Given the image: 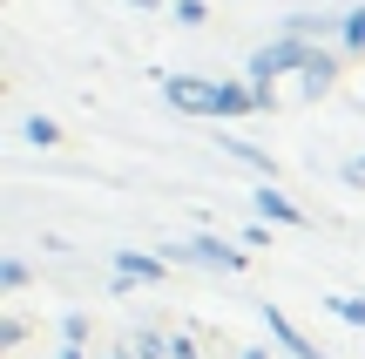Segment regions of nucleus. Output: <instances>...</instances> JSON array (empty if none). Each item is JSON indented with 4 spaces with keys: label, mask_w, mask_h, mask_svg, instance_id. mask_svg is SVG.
<instances>
[{
    "label": "nucleus",
    "mask_w": 365,
    "mask_h": 359,
    "mask_svg": "<svg viewBox=\"0 0 365 359\" xmlns=\"http://www.w3.org/2000/svg\"><path fill=\"white\" fill-rule=\"evenodd\" d=\"M0 285H7V292H21V285H27V265H21V258H7V265H0Z\"/></svg>",
    "instance_id": "4468645a"
},
{
    "label": "nucleus",
    "mask_w": 365,
    "mask_h": 359,
    "mask_svg": "<svg viewBox=\"0 0 365 359\" xmlns=\"http://www.w3.org/2000/svg\"><path fill=\"white\" fill-rule=\"evenodd\" d=\"M331 312H339V319H352V325H365V298H325Z\"/></svg>",
    "instance_id": "ddd939ff"
},
{
    "label": "nucleus",
    "mask_w": 365,
    "mask_h": 359,
    "mask_svg": "<svg viewBox=\"0 0 365 359\" xmlns=\"http://www.w3.org/2000/svg\"><path fill=\"white\" fill-rule=\"evenodd\" d=\"M264 325H271V333H277V346H284V353H298V359H325V353H312V346H304V339H298V325H291L284 312H264Z\"/></svg>",
    "instance_id": "423d86ee"
},
{
    "label": "nucleus",
    "mask_w": 365,
    "mask_h": 359,
    "mask_svg": "<svg viewBox=\"0 0 365 359\" xmlns=\"http://www.w3.org/2000/svg\"><path fill=\"white\" fill-rule=\"evenodd\" d=\"M345 183H365V156H352V163H345Z\"/></svg>",
    "instance_id": "2eb2a0df"
},
{
    "label": "nucleus",
    "mask_w": 365,
    "mask_h": 359,
    "mask_svg": "<svg viewBox=\"0 0 365 359\" xmlns=\"http://www.w3.org/2000/svg\"><path fill=\"white\" fill-rule=\"evenodd\" d=\"M170 14H176V27H203V21H210L203 0H170Z\"/></svg>",
    "instance_id": "f8f14e48"
},
{
    "label": "nucleus",
    "mask_w": 365,
    "mask_h": 359,
    "mask_svg": "<svg viewBox=\"0 0 365 359\" xmlns=\"http://www.w3.org/2000/svg\"><path fill=\"white\" fill-rule=\"evenodd\" d=\"M115 271H122V278H163V258H143V251H115Z\"/></svg>",
    "instance_id": "6e6552de"
},
{
    "label": "nucleus",
    "mask_w": 365,
    "mask_h": 359,
    "mask_svg": "<svg viewBox=\"0 0 365 359\" xmlns=\"http://www.w3.org/2000/svg\"><path fill=\"white\" fill-rule=\"evenodd\" d=\"M257 217H264V224H304V211L284 197V190H271V183L257 190Z\"/></svg>",
    "instance_id": "39448f33"
},
{
    "label": "nucleus",
    "mask_w": 365,
    "mask_h": 359,
    "mask_svg": "<svg viewBox=\"0 0 365 359\" xmlns=\"http://www.w3.org/2000/svg\"><path fill=\"white\" fill-rule=\"evenodd\" d=\"M129 7H143V14H156V7H163V0H129Z\"/></svg>",
    "instance_id": "dca6fc26"
},
{
    "label": "nucleus",
    "mask_w": 365,
    "mask_h": 359,
    "mask_svg": "<svg viewBox=\"0 0 365 359\" xmlns=\"http://www.w3.org/2000/svg\"><path fill=\"white\" fill-rule=\"evenodd\" d=\"M190 265H217V271H237L244 265V244H223V238H190V244H176Z\"/></svg>",
    "instance_id": "7ed1b4c3"
},
{
    "label": "nucleus",
    "mask_w": 365,
    "mask_h": 359,
    "mask_svg": "<svg viewBox=\"0 0 365 359\" xmlns=\"http://www.w3.org/2000/svg\"><path fill=\"white\" fill-rule=\"evenodd\" d=\"M339 48H345V54H365V7H359V14H345V27H339Z\"/></svg>",
    "instance_id": "9b49d317"
},
{
    "label": "nucleus",
    "mask_w": 365,
    "mask_h": 359,
    "mask_svg": "<svg viewBox=\"0 0 365 359\" xmlns=\"http://www.w3.org/2000/svg\"><path fill=\"white\" fill-rule=\"evenodd\" d=\"M339 68H345V54H331V48H318L312 61H304V75H298V95H304V102H318V95H325L331 81H339Z\"/></svg>",
    "instance_id": "20e7f679"
},
{
    "label": "nucleus",
    "mask_w": 365,
    "mask_h": 359,
    "mask_svg": "<svg viewBox=\"0 0 365 359\" xmlns=\"http://www.w3.org/2000/svg\"><path fill=\"white\" fill-rule=\"evenodd\" d=\"M163 102L182 108V116H217V81H196V75H163Z\"/></svg>",
    "instance_id": "f03ea898"
},
{
    "label": "nucleus",
    "mask_w": 365,
    "mask_h": 359,
    "mask_svg": "<svg viewBox=\"0 0 365 359\" xmlns=\"http://www.w3.org/2000/svg\"><path fill=\"white\" fill-rule=\"evenodd\" d=\"M21 136H27L34 149H54V143H61V129H54L48 116H27V122H21Z\"/></svg>",
    "instance_id": "9d476101"
},
{
    "label": "nucleus",
    "mask_w": 365,
    "mask_h": 359,
    "mask_svg": "<svg viewBox=\"0 0 365 359\" xmlns=\"http://www.w3.org/2000/svg\"><path fill=\"white\" fill-rule=\"evenodd\" d=\"M339 27H345V21H318V14H291V21H284V34H304V41L318 48V41H325V34H339Z\"/></svg>",
    "instance_id": "0eeeda50"
},
{
    "label": "nucleus",
    "mask_w": 365,
    "mask_h": 359,
    "mask_svg": "<svg viewBox=\"0 0 365 359\" xmlns=\"http://www.w3.org/2000/svg\"><path fill=\"white\" fill-rule=\"evenodd\" d=\"M217 143H223V149H230V156H237V163H250V170H264V176H271V156H264V149H257V143H244V136H217Z\"/></svg>",
    "instance_id": "1a4fd4ad"
},
{
    "label": "nucleus",
    "mask_w": 365,
    "mask_h": 359,
    "mask_svg": "<svg viewBox=\"0 0 365 359\" xmlns=\"http://www.w3.org/2000/svg\"><path fill=\"white\" fill-rule=\"evenodd\" d=\"M108 359H115V353H108Z\"/></svg>",
    "instance_id": "f3484780"
},
{
    "label": "nucleus",
    "mask_w": 365,
    "mask_h": 359,
    "mask_svg": "<svg viewBox=\"0 0 365 359\" xmlns=\"http://www.w3.org/2000/svg\"><path fill=\"white\" fill-rule=\"evenodd\" d=\"M312 41L304 34H277V41H264L257 54H250V81H277V75H304V61H312Z\"/></svg>",
    "instance_id": "f257e3e1"
}]
</instances>
